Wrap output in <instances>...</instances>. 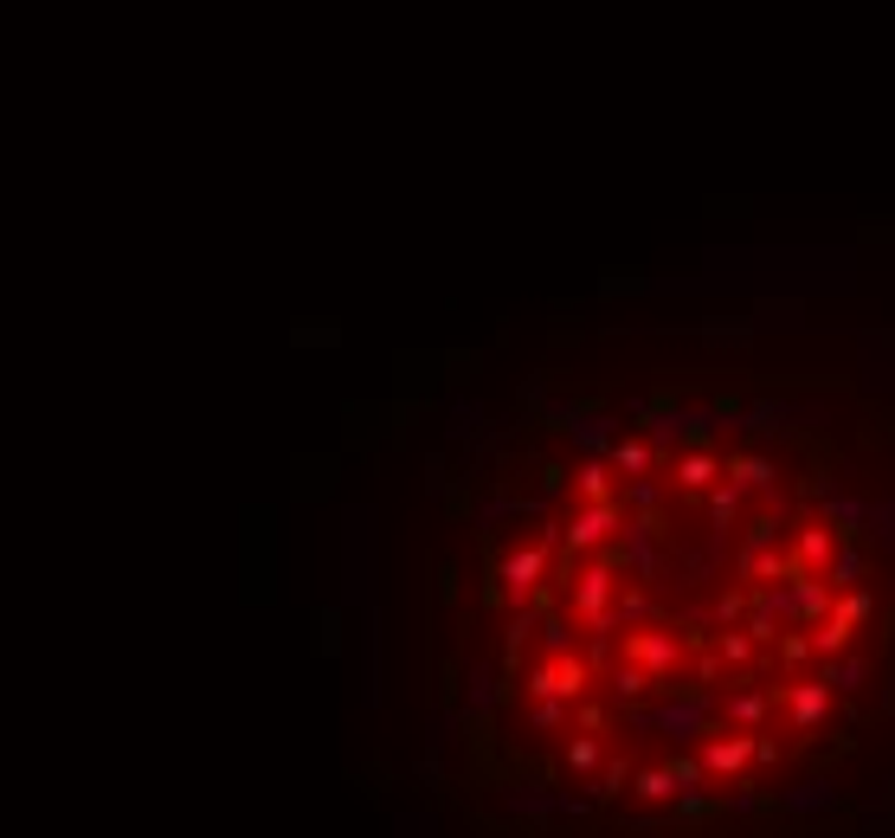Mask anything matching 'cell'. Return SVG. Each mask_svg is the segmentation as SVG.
Here are the masks:
<instances>
[{
    "mask_svg": "<svg viewBox=\"0 0 895 838\" xmlns=\"http://www.w3.org/2000/svg\"><path fill=\"white\" fill-rule=\"evenodd\" d=\"M741 400L586 414L542 580L503 613L471 716L516 806L715 838L837 800L895 729V529Z\"/></svg>",
    "mask_w": 895,
    "mask_h": 838,
    "instance_id": "6da1fadb",
    "label": "cell"
}]
</instances>
